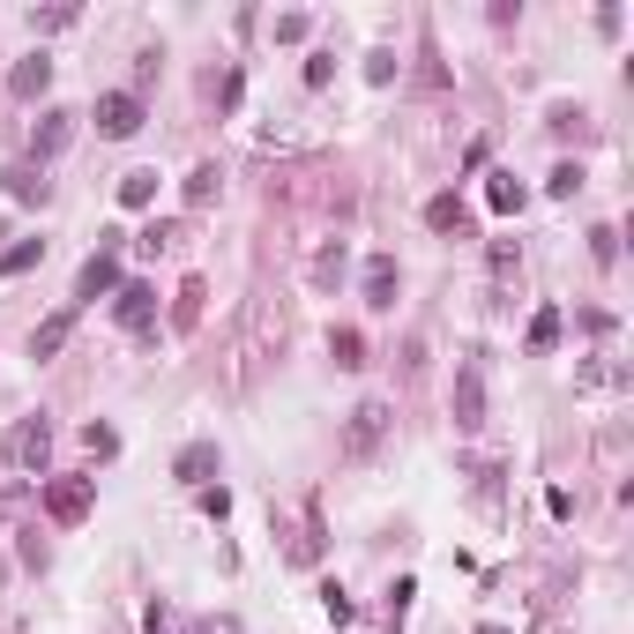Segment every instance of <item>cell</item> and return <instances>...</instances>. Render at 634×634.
Instances as JSON below:
<instances>
[{
	"label": "cell",
	"mask_w": 634,
	"mask_h": 634,
	"mask_svg": "<svg viewBox=\"0 0 634 634\" xmlns=\"http://www.w3.org/2000/svg\"><path fill=\"white\" fill-rule=\"evenodd\" d=\"M478 634H507V627H478Z\"/></svg>",
	"instance_id": "obj_35"
},
{
	"label": "cell",
	"mask_w": 634,
	"mask_h": 634,
	"mask_svg": "<svg viewBox=\"0 0 634 634\" xmlns=\"http://www.w3.org/2000/svg\"><path fill=\"white\" fill-rule=\"evenodd\" d=\"M45 83H52V60H45V52H31V60H15V75H8V90H15V97H38Z\"/></svg>",
	"instance_id": "obj_13"
},
{
	"label": "cell",
	"mask_w": 634,
	"mask_h": 634,
	"mask_svg": "<svg viewBox=\"0 0 634 634\" xmlns=\"http://www.w3.org/2000/svg\"><path fill=\"white\" fill-rule=\"evenodd\" d=\"M134 127H142V90H105V97H97V134L127 142Z\"/></svg>",
	"instance_id": "obj_4"
},
{
	"label": "cell",
	"mask_w": 634,
	"mask_h": 634,
	"mask_svg": "<svg viewBox=\"0 0 634 634\" xmlns=\"http://www.w3.org/2000/svg\"><path fill=\"white\" fill-rule=\"evenodd\" d=\"M359 292H366V306H374V314H388V306H396V292H403L396 254H366V284H359Z\"/></svg>",
	"instance_id": "obj_7"
},
{
	"label": "cell",
	"mask_w": 634,
	"mask_h": 634,
	"mask_svg": "<svg viewBox=\"0 0 634 634\" xmlns=\"http://www.w3.org/2000/svg\"><path fill=\"white\" fill-rule=\"evenodd\" d=\"M75 142V113L68 105H52V113H38V127H31V165H45V157H60Z\"/></svg>",
	"instance_id": "obj_5"
},
{
	"label": "cell",
	"mask_w": 634,
	"mask_h": 634,
	"mask_svg": "<svg viewBox=\"0 0 634 634\" xmlns=\"http://www.w3.org/2000/svg\"><path fill=\"white\" fill-rule=\"evenodd\" d=\"M150 202H157V172H150V165L127 172V179H120V210H150Z\"/></svg>",
	"instance_id": "obj_16"
},
{
	"label": "cell",
	"mask_w": 634,
	"mask_h": 634,
	"mask_svg": "<svg viewBox=\"0 0 634 634\" xmlns=\"http://www.w3.org/2000/svg\"><path fill=\"white\" fill-rule=\"evenodd\" d=\"M329 359H337V366H366V343H359V329H337V337H329Z\"/></svg>",
	"instance_id": "obj_20"
},
{
	"label": "cell",
	"mask_w": 634,
	"mask_h": 634,
	"mask_svg": "<svg viewBox=\"0 0 634 634\" xmlns=\"http://www.w3.org/2000/svg\"><path fill=\"white\" fill-rule=\"evenodd\" d=\"M195 501H202V515H216V523H224V515H232V493H224V485H202V493H195Z\"/></svg>",
	"instance_id": "obj_30"
},
{
	"label": "cell",
	"mask_w": 634,
	"mask_h": 634,
	"mask_svg": "<svg viewBox=\"0 0 634 634\" xmlns=\"http://www.w3.org/2000/svg\"><path fill=\"white\" fill-rule=\"evenodd\" d=\"M277 38H284V45L306 38V15H298V8H292V15H277Z\"/></svg>",
	"instance_id": "obj_33"
},
{
	"label": "cell",
	"mask_w": 634,
	"mask_h": 634,
	"mask_svg": "<svg viewBox=\"0 0 634 634\" xmlns=\"http://www.w3.org/2000/svg\"><path fill=\"white\" fill-rule=\"evenodd\" d=\"M337 75V52H306V90H321Z\"/></svg>",
	"instance_id": "obj_29"
},
{
	"label": "cell",
	"mask_w": 634,
	"mask_h": 634,
	"mask_svg": "<svg viewBox=\"0 0 634 634\" xmlns=\"http://www.w3.org/2000/svg\"><path fill=\"white\" fill-rule=\"evenodd\" d=\"M261 150H306V134H292V127H261Z\"/></svg>",
	"instance_id": "obj_31"
},
{
	"label": "cell",
	"mask_w": 634,
	"mask_h": 634,
	"mask_svg": "<svg viewBox=\"0 0 634 634\" xmlns=\"http://www.w3.org/2000/svg\"><path fill=\"white\" fill-rule=\"evenodd\" d=\"M590 254H597V269H612V261H620V232H612V224H597V232H590Z\"/></svg>",
	"instance_id": "obj_26"
},
{
	"label": "cell",
	"mask_w": 634,
	"mask_h": 634,
	"mask_svg": "<svg viewBox=\"0 0 634 634\" xmlns=\"http://www.w3.org/2000/svg\"><path fill=\"white\" fill-rule=\"evenodd\" d=\"M306 277H314V292H329V284L343 277V254H337V247H321V254H314V269H306Z\"/></svg>",
	"instance_id": "obj_23"
},
{
	"label": "cell",
	"mask_w": 634,
	"mask_h": 634,
	"mask_svg": "<svg viewBox=\"0 0 634 634\" xmlns=\"http://www.w3.org/2000/svg\"><path fill=\"white\" fill-rule=\"evenodd\" d=\"M545 195H552V202H567V195H583V165H552Z\"/></svg>",
	"instance_id": "obj_24"
},
{
	"label": "cell",
	"mask_w": 634,
	"mask_h": 634,
	"mask_svg": "<svg viewBox=\"0 0 634 634\" xmlns=\"http://www.w3.org/2000/svg\"><path fill=\"white\" fill-rule=\"evenodd\" d=\"M210 634H239V620H216V627Z\"/></svg>",
	"instance_id": "obj_34"
},
{
	"label": "cell",
	"mask_w": 634,
	"mask_h": 634,
	"mask_svg": "<svg viewBox=\"0 0 634 634\" xmlns=\"http://www.w3.org/2000/svg\"><path fill=\"white\" fill-rule=\"evenodd\" d=\"M113 321H120L127 337H150V321H157V292H150V284H120V292H113Z\"/></svg>",
	"instance_id": "obj_6"
},
{
	"label": "cell",
	"mask_w": 634,
	"mask_h": 634,
	"mask_svg": "<svg viewBox=\"0 0 634 634\" xmlns=\"http://www.w3.org/2000/svg\"><path fill=\"white\" fill-rule=\"evenodd\" d=\"M366 83H396V52H388V45L366 52Z\"/></svg>",
	"instance_id": "obj_27"
},
{
	"label": "cell",
	"mask_w": 634,
	"mask_h": 634,
	"mask_svg": "<svg viewBox=\"0 0 634 634\" xmlns=\"http://www.w3.org/2000/svg\"><path fill=\"white\" fill-rule=\"evenodd\" d=\"M75 337V306H68V314H52V321H38V329H31V359H52V351H60V343Z\"/></svg>",
	"instance_id": "obj_12"
},
{
	"label": "cell",
	"mask_w": 634,
	"mask_h": 634,
	"mask_svg": "<svg viewBox=\"0 0 634 634\" xmlns=\"http://www.w3.org/2000/svg\"><path fill=\"white\" fill-rule=\"evenodd\" d=\"M202 284H187V292H179V306H172V321H179V329H195V321H202Z\"/></svg>",
	"instance_id": "obj_25"
},
{
	"label": "cell",
	"mask_w": 634,
	"mask_h": 634,
	"mask_svg": "<svg viewBox=\"0 0 634 634\" xmlns=\"http://www.w3.org/2000/svg\"><path fill=\"white\" fill-rule=\"evenodd\" d=\"M142 634H187V620H179V612H172L165 597H157V604L142 612Z\"/></svg>",
	"instance_id": "obj_22"
},
{
	"label": "cell",
	"mask_w": 634,
	"mask_h": 634,
	"mask_svg": "<svg viewBox=\"0 0 634 634\" xmlns=\"http://www.w3.org/2000/svg\"><path fill=\"white\" fill-rule=\"evenodd\" d=\"M83 448L97 456V463H113V456H120V433H113V425H97V419H90V425H83Z\"/></svg>",
	"instance_id": "obj_19"
},
{
	"label": "cell",
	"mask_w": 634,
	"mask_h": 634,
	"mask_svg": "<svg viewBox=\"0 0 634 634\" xmlns=\"http://www.w3.org/2000/svg\"><path fill=\"white\" fill-rule=\"evenodd\" d=\"M388 425H396V411H388L380 396H366V403H359V411L343 419V456H351V463H366L380 441H388Z\"/></svg>",
	"instance_id": "obj_1"
},
{
	"label": "cell",
	"mask_w": 634,
	"mask_h": 634,
	"mask_svg": "<svg viewBox=\"0 0 634 634\" xmlns=\"http://www.w3.org/2000/svg\"><path fill=\"white\" fill-rule=\"evenodd\" d=\"M134 247H142V254H165V247H179V224H150V232H142Z\"/></svg>",
	"instance_id": "obj_28"
},
{
	"label": "cell",
	"mask_w": 634,
	"mask_h": 634,
	"mask_svg": "<svg viewBox=\"0 0 634 634\" xmlns=\"http://www.w3.org/2000/svg\"><path fill=\"white\" fill-rule=\"evenodd\" d=\"M8 195H15V202H45V172L38 165H15V172H8Z\"/></svg>",
	"instance_id": "obj_18"
},
{
	"label": "cell",
	"mask_w": 634,
	"mask_h": 634,
	"mask_svg": "<svg viewBox=\"0 0 634 634\" xmlns=\"http://www.w3.org/2000/svg\"><path fill=\"white\" fill-rule=\"evenodd\" d=\"M485 202H493L501 216H515L530 195H523V179H515V172H493V179H485Z\"/></svg>",
	"instance_id": "obj_14"
},
{
	"label": "cell",
	"mask_w": 634,
	"mask_h": 634,
	"mask_svg": "<svg viewBox=\"0 0 634 634\" xmlns=\"http://www.w3.org/2000/svg\"><path fill=\"white\" fill-rule=\"evenodd\" d=\"M448 411H456V433H478V425H485V366H478V359L456 366V396H448Z\"/></svg>",
	"instance_id": "obj_3"
},
{
	"label": "cell",
	"mask_w": 634,
	"mask_h": 634,
	"mask_svg": "<svg viewBox=\"0 0 634 634\" xmlns=\"http://www.w3.org/2000/svg\"><path fill=\"white\" fill-rule=\"evenodd\" d=\"M105 292H120V254L113 247H97L83 261V277H75V298H105Z\"/></svg>",
	"instance_id": "obj_9"
},
{
	"label": "cell",
	"mask_w": 634,
	"mask_h": 634,
	"mask_svg": "<svg viewBox=\"0 0 634 634\" xmlns=\"http://www.w3.org/2000/svg\"><path fill=\"white\" fill-rule=\"evenodd\" d=\"M425 224H433V232H456V239H463V232H470L463 195H433V202H425Z\"/></svg>",
	"instance_id": "obj_11"
},
{
	"label": "cell",
	"mask_w": 634,
	"mask_h": 634,
	"mask_svg": "<svg viewBox=\"0 0 634 634\" xmlns=\"http://www.w3.org/2000/svg\"><path fill=\"white\" fill-rule=\"evenodd\" d=\"M560 343V306H538V321H530V351H552Z\"/></svg>",
	"instance_id": "obj_21"
},
{
	"label": "cell",
	"mask_w": 634,
	"mask_h": 634,
	"mask_svg": "<svg viewBox=\"0 0 634 634\" xmlns=\"http://www.w3.org/2000/svg\"><path fill=\"white\" fill-rule=\"evenodd\" d=\"M0 456H8L15 470H45V456H52V425L45 419H15L8 441H0Z\"/></svg>",
	"instance_id": "obj_2"
},
{
	"label": "cell",
	"mask_w": 634,
	"mask_h": 634,
	"mask_svg": "<svg viewBox=\"0 0 634 634\" xmlns=\"http://www.w3.org/2000/svg\"><path fill=\"white\" fill-rule=\"evenodd\" d=\"M45 261V239H15V247H0V277H31Z\"/></svg>",
	"instance_id": "obj_15"
},
{
	"label": "cell",
	"mask_w": 634,
	"mask_h": 634,
	"mask_svg": "<svg viewBox=\"0 0 634 634\" xmlns=\"http://www.w3.org/2000/svg\"><path fill=\"white\" fill-rule=\"evenodd\" d=\"M321 604H329V620H337V627H343V620H351V612H359V604H351V597H343L337 583H329V590H321Z\"/></svg>",
	"instance_id": "obj_32"
},
{
	"label": "cell",
	"mask_w": 634,
	"mask_h": 634,
	"mask_svg": "<svg viewBox=\"0 0 634 634\" xmlns=\"http://www.w3.org/2000/svg\"><path fill=\"white\" fill-rule=\"evenodd\" d=\"M45 515H52V523H83L90 515V478H52V485H45Z\"/></svg>",
	"instance_id": "obj_8"
},
{
	"label": "cell",
	"mask_w": 634,
	"mask_h": 634,
	"mask_svg": "<svg viewBox=\"0 0 634 634\" xmlns=\"http://www.w3.org/2000/svg\"><path fill=\"white\" fill-rule=\"evenodd\" d=\"M210 470H216V441H187V448L172 456V478H179V485H195V493L210 485Z\"/></svg>",
	"instance_id": "obj_10"
},
{
	"label": "cell",
	"mask_w": 634,
	"mask_h": 634,
	"mask_svg": "<svg viewBox=\"0 0 634 634\" xmlns=\"http://www.w3.org/2000/svg\"><path fill=\"white\" fill-rule=\"evenodd\" d=\"M216 187H224V172H216V165H195V172H187V210H210Z\"/></svg>",
	"instance_id": "obj_17"
}]
</instances>
